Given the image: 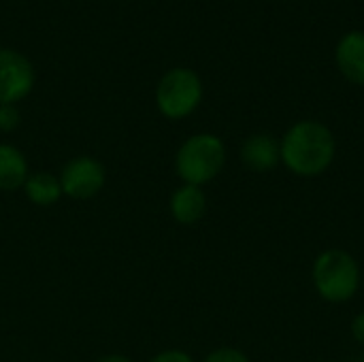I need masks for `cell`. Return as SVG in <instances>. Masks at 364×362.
<instances>
[{
    "label": "cell",
    "instance_id": "1",
    "mask_svg": "<svg viewBox=\"0 0 364 362\" xmlns=\"http://www.w3.org/2000/svg\"><path fill=\"white\" fill-rule=\"evenodd\" d=\"M335 158V137L328 126L305 119L294 124L282 141L284 164L301 175L316 177L324 173Z\"/></svg>",
    "mask_w": 364,
    "mask_h": 362
},
{
    "label": "cell",
    "instance_id": "2",
    "mask_svg": "<svg viewBox=\"0 0 364 362\" xmlns=\"http://www.w3.org/2000/svg\"><path fill=\"white\" fill-rule=\"evenodd\" d=\"M226 162V149L215 134H194L177 151V175L190 186H203L218 177Z\"/></svg>",
    "mask_w": 364,
    "mask_h": 362
},
{
    "label": "cell",
    "instance_id": "3",
    "mask_svg": "<svg viewBox=\"0 0 364 362\" xmlns=\"http://www.w3.org/2000/svg\"><path fill=\"white\" fill-rule=\"evenodd\" d=\"M314 284L318 292L331 303L350 301L360 284V271L356 260L341 250H328L320 254L314 267Z\"/></svg>",
    "mask_w": 364,
    "mask_h": 362
},
{
    "label": "cell",
    "instance_id": "4",
    "mask_svg": "<svg viewBox=\"0 0 364 362\" xmlns=\"http://www.w3.org/2000/svg\"><path fill=\"white\" fill-rule=\"evenodd\" d=\"M203 98L200 77L192 68H173L168 70L156 90V102L162 115L168 119L188 117Z\"/></svg>",
    "mask_w": 364,
    "mask_h": 362
},
{
    "label": "cell",
    "instance_id": "5",
    "mask_svg": "<svg viewBox=\"0 0 364 362\" xmlns=\"http://www.w3.org/2000/svg\"><path fill=\"white\" fill-rule=\"evenodd\" d=\"M34 87V68L26 55L0 49V105H15Z\"/></svg>",
    "mask_w": 364,
    "mask_h": 362
},
{
    "label": "cell",
    "instance_id": "6",
    "mask_svg": "<svg viewBox=\"0 0 364 362\" xmlns=\"http://www.w3.org/2000/svg\"><path fill=\"white\" fill-rule=\"evenodd\" d=\"M60 186H62V194H68L70 198H79V201L92 198L105 186V166L90 156L73 158L62 169Z\"/></svg>",
    "mask_w": 364,
    "mask_h": 362
},
{
    "label": "cell",
    "instance_id": "7",
    "mask_svg": "<svg viewBox=\"0 0 364 362\" xmlns=\"http://www.w3.org/2000/svg\"><path fill=\"white\" fill-rule=\"evenodd\" d=\"M335 62L348 81L364 85V30H350L339 38Z\"/></svg>",
    "mask_w": 364,
    "mask_h": 362
},
{
    "label": "cell",
    "instance_id": "8",
    "mask_svg": "<svg viewBox=\"0 0 364 362\" xmlns=\"http://www.w3.org/2000/svg\"><path fill=\"white\" fill-rule=\"evenodd\" d=\"M241 160L256 173L271 171L282 160V145L271 134H252L241 149Z\"/></svg>",
    "mask_w": 364,
    "mask_h": 362
},
{
    "label": "cell",
    "instance_id": "9",
    "mask_svg": "<svg viewBox=\"0 0 364 362\" xmlns=\"http://www.w3.org/2000/svg\"><path fill=\"white\" fill-rule=\"evenodd\" d=\"M207 209V198L200 186H181L171 198V213L179 224H196Z\"/></svg>",
    "mask_w": 364,
    "mask_h": 362
},
{
    "label": "cell",
    "instance_id": "10",
    "mask_svg": "<svg viewBox=\"0 0 364 362\" xmlns=\"http://www.w3.org/2000/svg\"><path fill=\"white\" fill-rule=\"evenodd\" d=\"M28 179V164L23 154L13 145H0V190L13 192Z\"/></svg>",
    "mask_w": 364,
    "mask_h": 362
},
{
    "label": "cell",
    "instance_id": "11",
    "mask_svg": "<svg viewBox=\"0 0 364 362\" xmlns=\"http://www.w3.org/2000/svg\"><path fill=\"white\" fill-rule=\"evenodd\" d=\"M23 190H26L28 201L34 203V205H41V207L53 205L62 196L60 179H55L53 175L43 173V171L34 173V175H28V179L23 183Z\"/></svg>",
    "mask_w": 364,
    "mask_h": 362
},
{
    "label": "cell",
    "instance_id": "12",
    "mask_svg": "<svg viewBox=\"0 0 364 362\" xmlns=\"http://www.w3.org/2000/svg\"><path fill=\"white\" fill-rule=\"evenodd\" d=\"M205 362H250L247 356L239 350H232V348H220L215 352H211Z\"/></svg>",
    "mask_w": 364,
    "mask_h": 362
},
{
    "label": "cell",
    "instance_id": "13",
    "mask_svg": "<svg viewBox=\"0 0 364 362\" xmlns=\"http://www.w3.org/2000/svg\"><path fill=\"white\" fill-rule=\"evenodd\" d=\"M19 124V113L13 105H0V130L11 132Z\"/></svg>",
    "mask_w": 364,
    "mask_h": 362
},
{
    "label": "cell",
    "instance_id": "14",
    "mask_svg": "<svg viewBox=\"0 0 364 362\" xmlns=\"http://www.w3.org/2000/svg\"><path fill=\"white\" fill-rule=\"evenodd\" d=\"M149 362H194L186 352H179V350H168V352H162L158 356H154Z\"/></svg>",
    "mask_w": 364,
    "mask_h": 362
},
{
    "label": "cell",
    "instance_id": "15",
    "mask_svg": "<svg viewBox=\"0 0 364 362\" xmlns=\"http://www.w3.org/2000/svg\"><path fill=\"white\" fill-rule=\"evenodd\" d=\"M352 335L356 337L358 344H363L364 346V314L356 316V320L352 322Z\"/></svg>",
    "mask_w": 364,
    "mask_h": 362
},
{
    "label": "cell",
    "instance_id": "16",
    "mask_svg": "<svg viewBox=\"0 0 364 362\" xmlns=\"http://www.w3.org/2000/svg\"><path fill=\"white\" fill-rule=\"evenodd\" d=\"M98 362H132V361H130V358H126V356H119V354H111V356L100 358Z\"/></svg>",
    "mask_w": 364,
    "mask_h": 362
}]
</instances>
